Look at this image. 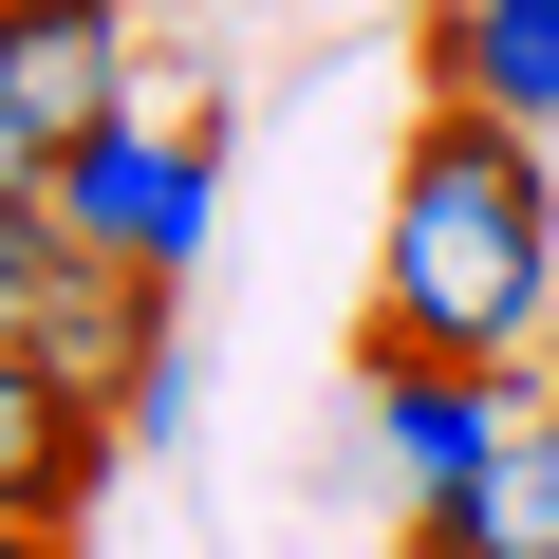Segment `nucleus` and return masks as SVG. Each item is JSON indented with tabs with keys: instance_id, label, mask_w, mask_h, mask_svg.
<instances>
[{
	"instance_id": "5",
	"label": "nucleus",
	"mask_w": 559,
	"mask_h": 559,
	"mask_svg": "<svg viewBox=\"0 0 559 559\" xmlns=\"http://www.w3.org/2000/svg\"><path fill=\"white\" fill-rule=\"evenodd\" d=\"M392 485H503L522 466V373H448V355H355Z\"/></svg>"
},
{
	"instance_id": "1",
	"label": "nucleus",
	"mask_w": 559,
	"mask_h": 559,
	"mask_svg": "<svg viewBox=\"0 0 559 559\" xmlns=\"http://www.w3.org/2000/svg\"><path fill=\"white\" fill-rule=\"evenodd\" d=\"M559 336V131L429 112L373 205V299L355 355H448V373H540Z\"/></svg>"
},
{
	"instance_id": "7",
	"label": "nucleus",
	"mask_w": 559,
	"mask_h": 559,
	"mask_svg": "<svg viewBox=\"0 0 559 559\" xmlns=\"http://www.w3.org/2000/svg\"><path fill=\"white\" fill-rule=\"evenodd\" d=\"M411 75H429V112L559 131V0H429V20H411Z\"/></svg>"
},
{
	"instance_id": "3",
	"label": "nucleus",
	"mask_w": 559,
	"mask_h": 559,
	"mask_svg": "<svg viewBox=\"0 0 559 559\" xmlns=\"http://www.w3.org/2000/svg\"><path fill=\"white\" fill-rule=\"evenodd\" d=\"M38 373H75L131 448H187V336H168V280L75 261V280H57V318H38Z\"/></svg>"
},
{
	"instance_id": "2",
	"label": "nucleus",
	"mask_w": 559,
	"mask_h": 559,
	"mask_svg": "<svg viewBox=\"0 0 559 559\" xmlns=\"http://www.w3.org/2000/svg\"><path fill=\"white\" fill-rule=\"evenodd\" d=\"M224 150H242V112L205 94V112H112V131H75L38 187H57V224L94 242V261H131V280H187L205 261V224H224Z\"/></svg>"
},
{
	"instance_id": "13",
	"label": "nucleus",
	"mask_w": 559,
	"mask_h": 559,
	"mask_svg": "<svg viewBox=\"0 0 559 559\" xmlns=\"http://www.w3.org/2000/svg\"><path fill=\"white\" fill-rule=\"evenodd\" d=\"M522 559H559V540H522Z\"/></svg>"
},
{
	"instance_id": "6",
	"label": "nucleus",
	"mask_w": 559,
	"mask_h": 559,
	"mask_svg": "<svg viewBox=\"0 0 559 559\" xmlns=\"http://www.w3.org/2000/svg\"><path fill=\"white\" fill-rule=\"evenodd\" d=\"M112 466H131V429L75 373H38V336H0V522H94Z\"/></svg>"
},
{
	"instance_id": "9",
	"label": "nucleus",
	"mask_w": 559,
	"mask_h": 559,
	"mask_svg": "<svg viewBox=\"0 0 559 559\" xmlns=\"http://www.w3.org/2000/svg\"><path fill=\"white\" fill-rule=\"evenodd\" d=\"M392 559H522V503H503V485H411Z\"/></svg>"
},
{
	"instance_id": "8",
	"label": "nucleus",
	"mask_w": 559,
	"mask_h": 559,
	"mask_svg": "<svg viewBox=\"0 0 559 559\" xmlns=\"http://www.w3.org/2000/svg\"><path fill=\"white\" fill-rule=\"evenodd\" d=\"M75 261H94V242L57 224V187H0V336H38V318H57V280H75Z\"/></svg>"
},
{
	"instance_id": "10",
	"label": "nucleus",
	"mask_w": 559,
	"mask_h": 559,
	"mask_svg": "<svg viewBox=\"0 0 559 559\" xmlns=\"http://www.w3.org/2000/svg\"><path fill=\"white\" fill-rule=\"evenodd\" d=\"M503 503H522V540H559V411H522V466H503Z\"/></svg>"
},
{
	"instance_id": "4",
	"label": "nucleus",
	"mask_w": 559,
	"mask_h": 559,
	"mask_svg": "<svg viewBox=\"0 0 559 559\" xmlns=\"http://www.w3.org/2000/svg\"><path fill=\"white\" fill-rule=\"evenodd\" d=\"M0 94H20L57 150L150 112V0H0Z\"/></svg>"
},
{
	"instance_id": "11",
	"label": "nucleus",
	"mask_w": 559,
	"mask_h": 559,
	"mask_svg": "<svg viewBox=\"0 0 559 559\" xmlns=\"http://www.w3.org/2000/svg\"><path fill=\"white\" fill-rule=\"evenodd\" d=\"M38 168H57V131H38L20 94H0V187H38Z\"/></svg>"
},
{
	"instance_id": "12",
	"label": "nucleus",
	"mask_w": 559,
	"mask_h": 559,
	"mask_svg": "<svg viewBox=\"0 0 559 559\" xmlns=\"http://www.w3.org/2000/svg\"><path fill=\"white\" fill-rule=\"evenodd\" d=\"M0 559H75V522H0Z\"/></svg>"
}]
</instances>
